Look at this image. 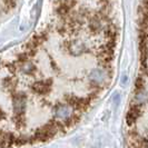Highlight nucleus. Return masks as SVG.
<instances>
[{
  "label": "nucleus",
  "instance_id": "nucleus-1",
  "mask_svg": "<svg viewBox=\"0 0 148 148\" xmlns=\"http://www.w3.org/2000/svg\"><path fill=\"white\" fill-rule=\"evenodd\" d=\"M14 106L17 115H22L26 109V97L23 95H17L14 97Z\"/></svg>",
  "mask_w": 148,
  "mask_h": 148
},
{
  "label": "nucleus",
  "instance_id": "nucleus-2",
  "mask_svg": "<svg viewBox=\"0 0 148 148\" xmlns=\"http://www.w3.org/2000/svg\"><path fill=\"white\" fill-rule=\"evenodd\" d=\"M55 116H56V118L65 120L70 116V110L66 105H58L55 107Z\"/></svg>",
  "mask_w": 148,
  "mask_h": 148
},
{
  "label": "nucleus",
  "instance_id": "nucleus-3",
  "mask_svg": "<svg viewBox=\"0 0 148 148\" xmlns=\"http://www.w3.org/2000/svg\"><path fill=\"white\" fill-rule=\"evenodd\" d=\"M69 51L71 52L73 55H79L85 50V46L80 44L79 41H73L69 44Z\"/></svg>",
  "mask_w": 148,
  "mask_h": 148
},
{
  "label": "nucleus",
  "instance_id": "nucleus-4",
  "mask_svg": "<svg viewBox=\"0 0 148 148\" xmlns=\"http://www.w3.org/2000/svg\"><path fill=\"white\" fill-rule=\"evenodd\" d=\"M90 80L95 84H100V82L104 80V71L100 70V69H95L91 71L90 74Z\"/></svg>",
  "mask_w": 148,
  "mask_h": 148
},
{
  "label": "nucleus",
  "instance_id": "nucleus-5",
  "mask_svg": "<svg viewBox=\"0 0 148 148\" xmlns=\"http://www.w3.org/2000/svg\"><path fill=\"white\" fill-rule=\"evenodd\" d=\"M21 69L23 73H26V74H31V73H34L35 71V66L30 62V61H23L22 62V66H21Z\"/></svg>",
  "mask_w": 148,
  "mask_h": 148
},
{
  "label": "nucleus",
  "instance_id": "nucleus-6",
  "mask_svg": "<svg viewBox=\"0 0 148 148\" xmlns=\"http://www.w3.org/2000/svg\"><path fill=\"white\" fill-rule=\"evenodd\" d=\"M34 89H35L37 92H39V94H45V92L48 91V87L45 85V82H38V84H36Z\"/></svg>",
  "mask_w": 148,
  "mask_h": 148
}]
</instances>
